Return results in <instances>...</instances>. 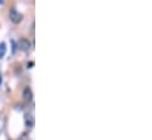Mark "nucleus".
<instances>
[{"label": "nucleus", "instance_id": "1", "mask_svg": "<svg viewBox=\"0 0 152 140\" xmlns=\"http://www.w3.org/2000/svg\"><path fill=\"white\" fill-rule=\"evenodd\" d=\"M10 19H11L14 24H18V23H20V21L23 20V14H21L20 12H18L15 8H12V9L10 11Z\"/></svg>", "mask_w": 152, "mask_h": 140}, {"label": "nucleus", "instance_id": "2", "mask_svg": "<svg viewBox=\"0 0 152 140\" xmlns=\"http://www.w3.org/2000/svg\"><path fill=\"white\" fill-rule=\"evenodd\" d=\"M30 46H31V44H30V41H28L27 39L21 38V39L19 40V47H20L23 51H27V50L30 48Z\"/></svg>", "mask_w": 152, "mask_h": 140}, {"label": "nucleus", "instance_id": "3", "mask_svg": "<svg viewBox=\"0 0 152 140\" xmlns=\"http://www.w3.org/2000/svg\"><path fill=\"white\" fill-rule=\"evenodd\" d=\"M23 96H24V99H25L26 101H30V100L32 99V91H31V88H30V87H26V88L24 90Z\"/></svg>", "mask_w": 152, "mask_h": 140}, {"label": "nucleus", "instance_id": "4", "mask_svg": "<svg viewBox=\"0 0 152 140\" xmlns=\"http://www.w3.org/2000/svg\"><path fill=\"white\" fill-rule=\"evenodd\" d=\"M5 53H6V44L5 42H1L0 44V59L5 55Z\"/></svg>", "mask_w": 152, "mask_h": 140}, {"label": "nucleus", "instance_id": "5", "mask_svg": "<svg viewBox=\"0 0 152 140\" xmlns=\"http://www.w3.org/2000/svg\"><path fill=\"white\" fill-rule=\"evenodd\" d=\"M0 84H1V77H0Z\"/></svg>", "mask_w": 152, "mask_h": 140}]
</instances>
